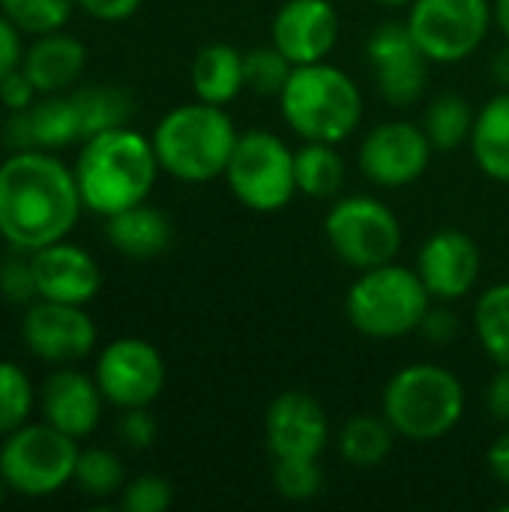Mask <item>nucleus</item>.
I'll list each match as a JSON object with an SVG mask.
<instances>
[{"instance_id":"obj_1","label":"nucleus","mask_w":509,"mask_h":512,"mask_svg":"<svg viewBox=\"0 0 509 512\" xmlns=\"http://www.w3.org/2000/svg\"><path fill=\"white\" fill-rule=\"evenodd\" d=\"M75 168L30 147L0 162V237L15 252H36L66 240L81 213Z\"/></svg>"},{"instance_id":"obj_2","label":"nucleus","mask_w":509,"mask_h":512,"mask_svg":"<svg viewBox=\"0 0 509 512\" xmlns=\"http://www.w3.org/2000/svg\"><path fill=\"white\" fill-rule=\"evenodd\" d=\"M159 171L153 141L129 126L90 135L75 162L84 207L105 219L147 201Z\"/></svg>"},{"instance_id":"obj_3","label":"nucleus","mask_w":509,"mask_h":512,"mask_svg":"<svg viewBox=\"0 0 509 512\" xmlns=\"http://www.w3.org/2000/svg\"><path fill=\"white\" fill-rule=\"evenodd\" d=\"M237 138L240 132L225 105L201 99L171 108L150 135L159 168L180 183H210L225 177Z\"/></svg>"},{"instance_id":"obj_4","label":"nucleus","mask_w":509,"mask_h":512,"mask_svg":"<svg viewBox=\"0 0 509 512\" xmlns=\"http://www.w3.org/2000/svg\"><path fill=\"white\" fill-rule=\"evenodd\" d=\"M279 111L303 141L342 144L363 123V93L345 69L327 60L306 63L291 69Z\"/></svg>"},{"instance_id":"obj_5","label":"nucleus","mask_w":509,"mask_h":512,"mask_svg":"<svg viewBox=\"0 0 509 512\" xmlns=\"http://www.w3.org/2000/svg\"><path fill=\"white\" fill-rule=\"evenodd\" d=\"M381 414L405 441H438L450 435L465 414V384L447 366L411 363L387 381Z\"/></svg>"},{"instance_id":"obj_6","label":"nucleus","mask_w":509,"mask_h":512,"mask_svg":"<svg viewBox=\"0 0 509 512\" xmlns=\"http://www.w3.org/2000/svg\"><path fill=\"white\" fill-rule=\"evenodd\" d=\"M429 306L432 294L420 273L396 261L360 270L345 297L351 327L369 339H402L417 333Z\"/></svg>"},{"instance_id":"obj_7","label":"nucleus","mask_w":509,"mask_h":512,"mask_svg":"<svg viewBox=\"0 0 509 512\" xmlns=\"http://www.w3.org/2000/svg\"><path fill=\"white\" fill-rule=\"evenodd\" d=\"M78 444L51 423H24L0 447V477L24 498H48L75 477Z\"/></svg>"},{"instance_id":"obj_8","label":"nucleus","mask_w":509,"mask_h":512,"mask_svg":"<svg viewBox=\"0 0 509 512\" xmlns=\"http://www.w3.org/2000/svg\"><path fill=\"white\" fill-rule=\"evenodd\" d=\"M225 180L243 207L255 213L285 210L297 195L294 150L267 129H249L234 144Z\"/></svg>"},{"instance_id":"obj_9","label":"nucleus","mask_w":509,"mask_h":512,"mask_svg":"<svg viewBox=\"0 0 509 512\" xmlns=\"http://www.w3.org/2000/svg\"><path fill=\"white\" fill-rule=\"evenodd\" d=\"M324 237L333 255L354 270L390 264L402 249V225L396 213L372 195L339 198L327 210Z\"/></svg>"},{"instance_id":"obj_10","label":"nucleus","mask_w":509,"mask_h":512,"mask_svg":"<svg viewBox=\"0 0 509 512\" xmlns=\"http://www.w3.org/2000/svg\"><path fill=\"white\" fill-rule=\"evenodd\" d=\"M420 51L432 63H462L489 36L495 24L492 0H411L405 18Z\"/></svg>"},{"instance_id":"obj_11","label":"nucleus","mask_w":509,"mask_h":512,"mask_svg":"<svg viewBox=\"0 0 509 512\" xmlns=\"http://www.w3.org/2000/svg\"><path fill=\"white\" fill-rule=\"evenodd\" d=\"M96 384L114 408H147L165 387V360L147 339H114L96 360Z\"/></svg>"},{"instance_id":"obj_12","label":"nucleus","mask_w":509,"mask_h":512,"mask_svg":"<svg viewBox=\"0 0 509 512\" xmlns=\"http://www.w3.org/2000/svg\"><path fill=\"white\" fill-rule=\"evenodd\" d=\"M432 153L435 147L423 126L408 120H387L366 132L357 159L375 186L402 189L426 174Z\"/></svg>"},{"instance_id":"obj_13","label":"nucleus","mask_w":509,"mask_h":512,"mask_svg":"<svg viewBox=\"0 0 509 512\" xmlns=\"http://www.w3.org/2000/svg\"><path fill=\"white\" fill-rule=\"evenodd\" d=\"M366 54L375 87L390 105L408 108L423 99L432 60L420 51L405 21L381 24L366 42Z\"/></svg>"},{"instance_id":"obj_14","label":"nucleus","mask_w":509,"mask_h":512,"mask_svg":"<svg viewBox=\"0 0 509 512\" xmlns=\"http://www.w3.org/2000/svg\"><path fill=\"white\" fill-rule=\"evenodd\" d=\"M264 438L273 459H318L330 441V420L315 396L285 390L267 408Z\"/></svg>"},{"instance_id":"obj_15","label":"nucleus","mask_w":509,"mask_h":512,"mask_svg":"<svg viewBox=\"0 0 509 512\" xmlns=\"http://www.w3.org/2000/svg\"><path fill=\"white\" fill-rule=\"evenodd\" d=\"M417 273L432 300L453 303L477 288L483 273V252L471 234L459 228H444L423 243L417 255Z\"/></svg>"},{"instance_id":"obj_16","label":"nucleus","mask_w":509,"mask_h":512,"mask_svg":"<svg viewBox=\"0 0 509 512\" xmlns=\"http://www.w3.org/2000/svg\"><path fill=\"white\" fill-rule=\"evenodd\" d=\"M24 345L30 354L48 363H75L96 345V324L84 306L39 300L27 309L21 324Z\"/></svg>"},{"instance_id":"obj_17","label":"nucleus","mask_w":509,"mask_h":512,"mask_svg":"<svg viewBox=\"0 0 509 512\" xmlns=\"http://www.w3.org/2000/svg\"><path fill=\"white\" fill-rule=\"evenodd\" d=\"M339 12L330 0H285L273 18V45L294 63H321L339 45Z\"/></svg>"},{"instance_id":"obj_18","label":"nucleus","mask_w":509,"mask_h":512,"mask_svg":"<svg viewBox=\"0 0 509 512\" xmlns=\"http://www.w3.org/2000/svg\"><path fill=\"white\" fill-rule=\"evenodd\" d=\"M30 261H33L39 300L87 306L102 288V273L96 258L66 240L30 252Z\"/></svg>"},{"instance_id":"obj_19","label":"nucleus","mask_w":509,"mask_h":512,"mask_svg":"<svg viewBox=\"0 0 509 512\" xmlns=\"http://www.w3.org/2000/svg\"><path fill=\"white\" fill-rule=\"evenodd\" d=\"M42 414L45 423L66 432L69 438H87L102 417V390L96 378H87L78 369H57L42 384Z\"/></svg>"},{"instance_id":"obj_20","label":"nucleus","mask_w":509,"mask_h":512,"mask_svg":"<svg viewBox=\"0 0 509 512\" xmlns=\"http://www.w3.org/2000/svg\"><path fill=\"white\" fill-rule=\"evenodd\" d=\"M9 141H15L21 150H30V147L57 150V147H69L75 141H84L75 99L48 93L42 102H36L24 111H15V120L9 123Z\"/></svg>"},{"instance_id":"obj_21","label":"nucleus","mask_w":509,"mask_h":512,"mask_svg":"<svg viewBox=\"0 0 509 512\" xmlns=\"http://www.w3.org/2000/svg\"><path fill=\"white\" fill-rule=\"evenodd\" d=\"M21 69L27 72V78L33 81V87L39 93H63L66 87H72L84 69H87V48L81 39L66 36V33H45L39 36L24 60Z\"/></svg>"},{"instance_id":"obj_22","label":"nucleus","mask_w":509,"mask_h":512,"mask_svg":"<svg viewBox=\"0 0 509 512\" xmlns=\"http://www.w3.org/2000/svg\"><path fill=\"white\" fill-rule=\"evenodd\" d=\"M105 234L120 255L135 258V261H147V258L162 255L171 246L174 225L162 210L141 201L135 207H126V210L108 216Z\"/></svg>"},{"instance_id":"obj_23","label":"nucleus","mask_w":509,"mask_h":512,"mask_svg":"<svg viewBox=\"0 0 509 512\" xmlns=\"http://www.w3.org/2000/svg\"><path fill=\"white\" fill-rule=\"evenodd\" d=\"M192 90L201 102L228 105L246 90L243 54L228 42L204 45L192 60Z\"/></svg>"},{"instance_id":"obj_24","label":"nucleus","mask_w":509,"mask_h":512,"mask_svg":"<svg viewBox=\"0 0 509 512\" xmlns=\"http://www.w3.org/2000/svg\"><path fill=\"white\" fill-rule=\"evenodd\" d=\"M468 144L480 171L509 186V90H501L477 111Z\"/></svg>"},{"instance_id":"obj_25","label":"nucleus","mask_w":509,"mask_h":512,"mask_svg":"<svg viewBox=\"0 0 509 512\" xmlns=\"http://www.w3.org/2000/svg\"><path fill=\"white\" fill-rule=\"evenodd\" d=\"M396 438L384 414H354L339 432V453L354 468H375L393 453Z\"/></svg>"},{"instance_id":"obj_26","label":"nucleus","mask_w":509,"mask_h":512,"mask_svg":"<svg viewBox=\"0 0 509 512\" xmlns=\"http://www.w3.org/2000/svg\"><path fill=\"white\" fill-rule=\"evenodd\" d=\"M294 177H297V192L309 198L324 201L339 195L345 183V162L336 144L306 141L300 150H294Z\"/></svg>"},{"instance_id":"obj_27","label":"nucleus","mask_w":509,"mask_h":512,"mask_svg":"<svg viewBox=\"0 0 509 512\" xmlns=\"http://www.w3.org/2000/svg\"><path fill=\"white\" fill-rule=\"evenodd\" d=\"M474 108L465 96L459 93H441L435 96L426 111H423V129L432 141V147L438 153H450L462 144L471 141V132H474Z\"/></svg>"},{"instance_id":"obj_28","label":"nucleus","mask_w":509,"mask_h":512,"mask_svg":"<svg viewBox=\"0 0 509 512\" xmlns=\"http://www.w3.org/2000/svg\"><path fill=\"white\" fill-rule=\"evenodd\" d=\"M84 141L90 135H99L114 126H129V117L135 114V99L123 87H84L72 93Z\"/></svg>"},{"instance_id":"obj_29","label":"nucleus","mask_w":509,"mask_h":512,"mask_svg":"<svg viewBox=\"0 0 509 512\" xmlns=\"http://www.w3.org/2000/svg\"><path fill=\"white\" fill-rule=\"evenodd\" d=\"M474 330L483 351L498 366H509V282H498L480 294L474 306Z\"/></svg>"},{"instance_id":"obj_30","label":"nucleus","mask_w":509,"mask_h":512,"mask_svg":"<svg viewBox=\"0 0 509 512\" xmlns=\"http://www.w3.org/2000/svg\"><path fill=\"white\" fill-rule=\"evenodd\" d=\"M72 483L90 498H111L114 492L123 489V462L102 447L78 450Z\"/></svg>"},{"instance_id":"obj_31","label":"nucleus","mask_w":509,"mask_h":512,"mask_svg":"<svg viewBox=\"0 0 509 512\" xmlns=\"http://www.w3.org/2000/svg\"><path fill=\"white\" fill-rule=\"evenodd\" d=\"M33 384L21 366L0 360V435L21 429L33 414Z\"/></svg>"},{"instance_id":"obj_32","label":"nucleus","mask_w":509,"mask_h":512,"mask_svg":"<svg viewBox=\"0 0 509 512\" xmlns=\"http://www.w3.org/2000/svg\"><path fill=\"white\" fill-rule=\"evenodd\" d=\"M75 0H0V12L21 30V33H54L72 15Z\"/></svg>"},{"instance_id":"obj_33","label":"nucleus","mask_w":509,"mask_h":512,"mask_svg":"<svg viewBox=\"0 0 509 512\" xmlns=\"http://www.w3.org/2000/svg\"><path fill=\"white\" fill-rule=\"evenodd\" d=\"M243 66H246V90L258 96H279L294 69V63L273 42L246 51Z\"/></svg>"},{"instance_id":"obj_34","label":"nucleus","mask_w":509,"mask_h":512,"mask_svg":"<svg viewBox=\"0 0 509 512\" xmlns=\"http://www.w3.org/2000/svg\"><path fill=\"white\" fill-rule=\"evenodd\" d=\"M273 486L285 501H312L324 492V471L318 459H276Z\"/></svg>"},{"instance_id":"obj_35","label":"nucleus","mask_w":509,"mask_h":512,"mask_svg":"<svg viewBox=\"0 0 509 512\" xmlns=\"http://www.w3.org/2000/svg\"><path fill=\"white\" fill-rule=\"evenodd\" d=\"M174 501V489L165 477H138L129 486H123L120 507L126 512H165Z\"/></svg>"},{"instance_id":"obj_36","label":"nucleus","mask_w":509,"mask_h":512,"mask_svg":"<svg viewBox=\"0 0 509 512\" xmlns=\"http://www.w3.org/2000/svg\"><path fill=\"white\" fill-rule=\"evenodd\" d=\"M0 291L9 303H30L36 294V279H33V261L30 258H9L0 264Z\"/></svg>"},{"instance_id":"obj_37","label":"nucleus","mask_w":509,"mask_h":512,"mask_svg":"<svg viewBox=\"0 0 509 512\" xmlns=\"http://www.w3.org/2000/svg\"><path fill=\"white\" fill-rule=\"evenodd\" d=\"M417 333H423V339H426V342H432V345L444 348V345H450V342L459 336V315L450 309V303H444V300H432V306H429V312L423 315V321H420V330H417Z\"/></svg>"},{"instance_id":"obj_38","label":"nucleus","mask_w":509,"mask_h":512,"mask_svg":"<svg viewBox=\"0 0 509 512\" xmlns=\"http://www.w3.org/2000/svg\"><path fill=\"white\" fill-rule=\"evenodd\" d=\"M117 435L126 447L147 450L156 441V420L150 417L147 408H126L120 423H117Z\"/></svg>"},{"instance_id":"obj_39","label":"nucleus","mask_w":509,"mask_h":512,"mask_svg":"<svg viewBox=\"0 0 509 512\" xmlns=\"http://www.w3.org/2000/svg\"><path fill=\"white\" fill-rule=\"evenodd\" d=\"M36 87H33V81L27 78V72L18 66V69H12L6 78H0V102L9 108V111H24V108H30L33 105V99H36Z\"/></svg>"},{"instance_id":"obj_40","label":"nucleus","mask_w":509,"mask_h":512,"mask_svg":"<svg viewBox=\"0 0 509 512\" xmlns=\"http://www.w3.org/2000/svg\"><path fill=\"white\" fill-rule=\"evenodd\" d=\"M21 30L0 12V78H6L12 69L21 66L24 51H21Z\"/></svg>"},{"instance_id":"obj_41","label":"nucleus","mask_w":509,"mask_h":512,"mask_svg":"<svg viewBox=\"0 0 509 512\" xmlns=\"http://www.w3.org/2000/svg\"><path fill=\"white\" fill-rule=\"evenodd\" d=\"M75 3L99 21H126L141 9L144 0H75Z\"/></svg>"},{"instance_id":"obj_42","label":"nucleus","mask_w":509,"mask_h":512,"mask_svg":"<svg viewBox=\"0 0 509 512\" xmlns=\"http://www.w3.org/2000/svg\"><path fill=\"white\" fill-rule=\"evenodd\" d=\"M486 405L498 423L509 426V366H501L498 375L492 378V384L486 390Z\"/></svg>"},{"instance_id":"obj_43","label":"nucleus","mask_w":509,"mask_h":512,"mask_svg":"<svg viewBox=\"0 0 509 512\" xmlns=\"http://www.w3.org/2000/svg\"><path fill=\"white\" fill-rule=\"evenodd\" d=\"M489 468H492L495 480L509 489V426L507 432L498 435L495 444L489 447Z\"/></svg>"},{"instance_id":"obj_44","label":"nucleus","mask_w":509,"mask_h":512,"mask_svg":"<svg viewBox=\"0 0 509 512\" xmlns=\"http://www.w3.org/2000/svg\"><path fill=\"white\" fill-rule=\"evenodd\" d=\"M492 78L501 84V90H509V45L495 54V60H492Z\"/></svg>"},{"instance_id":"obj_45","label":"nucleus","mask_w":509,"mask_h":512,"mask_svg":"<svg viewBox=\"0 0 509 512\" xmlns=\"http://www.w3.org/2000/svg\"><path fill=\"white\" fill-rule=\"evenodd\" d=\"M492 15L498 30L504 33V39L509 42V0H492Z\"/></svg>"},{"instance_id":"obj_46","label":"nucleus","mask_w":509,"mask_h":512,"mask_svg":"<svg viewBox=\"0 0 509 512\" xmlns=\"http://www.w3.org/2000/svg\"><path fill=\"white\" fill-rule=\"evenodd\" d=\"M384 6H411V0H378Z\"/></svg>"},{"instance_id":"obj_47","label":"nucleus","mask_w":509,"mask_h":512,"mask_svg":"<svg viewBox=\"0 0 509 512\" xmlns=\"http://www.w3.org/2000/svg\"><path fill=\"white\" fill-rule=\"evenodd\" d=\"M3 489H6V483H3V477H0V501H3Z\"/></svg>"}]
</instances>
